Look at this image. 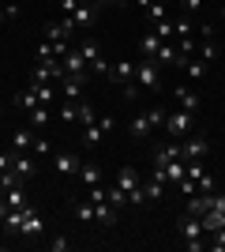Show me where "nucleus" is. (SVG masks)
<instances>
[{
    "instance_id": "nucleus-1",
    "label": "nucleus",
    "mask_w": 225,
    "mask_h": 252,
    "mask_svg": "<svg viewBox=\"0 0 225 252\" xmlns=\"http://www.w3.org/2000/svg\"><path fill=\"white\" fill-rule=\"evenodd\" d=\"M176 230H180L184 245L192 252L203 249V219H195V215H188V211H180V219H176Z\"/></svg>"
},
{
    "instance_id": "nucleus-2",
    "label": "nucleus",
    "mask_w": 225,
    "mask_h": 252,
    "mask_svg": "<svg viewBox=\"0 0 225 252\" xmlns=\"http://www.w3.org/2000/svg\"><path fill=\"white\" fill-rule=\"evenodd\" d=\"M192 125H195V113H188V109H176V113H165V136L169 139H184L188 132H192Z\"/></svg>"
},
{
    "instance_id": "nucleus-3",
    "label": "nucleus",
    "mask_w": 225,
    "mask_h": 252,
    "mask_svg": "<svg viewBox=\"0 0 225 252\" xmlns=\"http://www.w3.org/2000/svg\"><path fill=\"white\" fill-rule=\"evenodd\" d=\"M135 83H139V91H158L161 87V64L158 61L135 64Z\"/></svg>"
},
{
    "instance_id": "nucleus-4",
    "label": "nucleus",
    "mask_w": 225,
    "mask_h": 252,
    "mask_svg": "<svg viewBox=\"0 0 225 252\" xmlns=\"http://www.w3.org/2000/svg\"><path fill=\"white\" fill-rule=\"evenodd\" d=\"M206 155H210V143H206V136H192V132H188V136L180 139V158H184V162H195V158L203 162Z\"/></svg>"
},
{
    "instance_id": "nucleus-5",
    "label": "nucleus",
    "mask_w": 225,
    "mask_h": 252,
    "mask_svg": "<svg viewBox=\"0 0 225 252\" xmlns=\"http://www.w3.org/2000/svg\"><path fill=\"white\" fill-rule=\"evenodd\" d=\"M79 53H83V61H86V68H90V72H98V75L109 72V61L101 57V45H98L94 38H86V42L79 45Z\"/></svg>"
},
{
    "instance_id": "nucleus-6",
    "label": "nucleus",
    "mask_w": 225,
    "mask_h": 252,
    "mask_svg": "<svg viewBox=\"0 0 225 252\" xmlns=\"http://www.w3.org/2000/svg\"><path fill=\"white\" fill-rule=\"evenodd\" d=\"M113 125H117L113 117H98L94 125H86V128H83V143H86V147H98V143H101V139L113 132Z\"/></svg>"
},
{
    "instance_id": "nucleus-7",
    "label": "nucleus",
    "mask_w": 225,
    "mask_h": 252,
    "mask_svg": "<svg viewBox=\"0 0 225 252\" xmlns=\"http://www.w3.org/2000/svg\"><path fill=\"white\" fill-rule=\"evenodd\" d=\"M105 79H109V83H117V91H124V87L135 83V64H131V61H117L105 72Z\"/></svg>"
},
{
    "instance_id": "nucleus-8",
    "label": "nucleus",
    "mask_w": 225,
    "mask_h": 252,
    "mask_svg": "<svg viewBox=\"0 0 225 252\" xmlns=\"http://www.w3.org/2000/svg\"><path fill=\"white\" fill-rule=\"evenodd\" d=\"M53 166L60 177H79V166H83V158L75 155V151H60V155L53 158Z\"/></svg>"
},
{
    "instance_id": "nucleus-9",
    "label": "nucleus",
    "mask_w": 225,
    "mask_h": 252,
    "mask_svg": "<svg viewBox=\"0 0 225 252\" xmlns=\"http://www.w3.org/2000/svg\"><path fill=\"white\" fill-rule=\"evenodd\" d=\"M173 98H176V102H180V109H188V113H199V109H203V98L195 94V91H192L188 83L173 87Z\"/></svg>"
},
{
    "instance_id": "nucleus-10",
    "label": "nucleus",
    "mask_w": 225,
    "mask_h": 252,
    "mask_svg": "<svg viewBox=\"0 0 225 252\" xmlns=\"http://www.w3.org/2000/svg\"><path fill=\"white\" fill-rule=\"evenodd\" d=\"M11 169H15V173H19L23 181L38 177V162H34V155H30V151H19V155H11Z\"/></svg>"
},
{
    "instance_id": "nucleus-11",
    "label": "nucleus",
    "mask_w": 225,
    "mask_h": 252,
    "mask_svg": "<svg viewBox=\"0 0 225 252\" xmlns=\"http://www.w3.org/2000/svg\"><path fill=\"white\" fill-rule=\"evenodd\" d=\"M45 222H42V211H34L30 203L23 207V237H42Z\"/></svg>"
},
{
    "instance_id": "nucleus-12",
    "label": "nucleus",
    "mask_w": 225,
    "mask_h": 252,
    "mask_svg": "<svg viewBox=\"0 0 225 252\" xmlns=\"http://www.w3.org/2000/svg\"><path fill=\"white\" fill-rule=\"evenodd\" d=\"M165 185H169V181H165V173L154 166V173L143 181V196H147V200H161V196H165Z\"/></svg>"
},
{
    "instance_id": "nucleus-13",
    "label": "nucleus",
    "mask_w": 225,
    "mask_h": 252,
    "mask_svg": "<svg viewBox=\"0 0 225 252\" xmlns=\"http://www.w3.org/2000/svg\"><path fill=\"white\" fill-rule=\"evenodd\" d=\"M60 68H64V75H86L90 68H86V61H83V53L79 49H72L68 57H60Z\"/></svg>"
},
{
    "instance_id": "nucleus-14",
    "label": "nucleus",
    "mask_w": 225,
    "mask_h": 252,
    "mask_svg": "<svg viewBox=\"0 0 225 252\" xmlns=\"http://www.w3.org/2000/svg\"><path fill=\"white\" fill-rule=\"evenodd\" d=\"M150 132H154V125L147 121V113H139V117H131V121H128V136L135 139V143L150 139Z\"/></svg>"
},
{
    "instance_id": "nucleus-15",
    "label": "nucleus",
    "mask_w": 225,
    "mask_h": 252,
    "mask_svg": "<svg viewBox=\"0 0 225 252\" xmlns=\"http://www.w3.org/2000/svg\"><path fill=\"white\" fill-rule=\"evenodd\" d=\"M72 19H75V27H83V31H90L98 23V4H79V8L72 11Z\"/></svg>"
},
{
    "instance_id": "nucleus-16",
    "label": "nucleus",
    "mask_w": 225,
    "mask_h": 252,
    "mask_svg": "<svg viewBox=\"0 0 225 252\" xmlns=\"http://www.w3.org/2000/svg\"><path fill=\"white\" fill-rule=\"evenodd\" d=\"M94 222H98V226H105V230H113V226H117V207H113L109 200L94 203Z\"/></svg>"
},
{
    "instance_id": "nucleus-17",
    "label": "nucleus",
    "mask_w": 225,
    "mask_h": 252,
    "mask_svg": "<svg viewBox=\"0 0 225 252\" xmlns=\"http://www.w3.org/2000/svg\"><path fill=\"white\" fill-rule=\"evenodd\" d=\"M158 49H161V38L154 31H147L139 38V53H143V61H158Z\"/></svg>"
},
{
    "instance_id": "nucleus-18",
    "label": "nucleus",
    "mask_w": 225,
    "mask_h": 252,
    "mask_svg": "<svg viewBox=\"0 0 225 252\" xmlns=\"http://www.w3.org/2000/svg\"><path fill=\"white\" fill-rule=\"evenodd\" d=\"M184 211H188V215H195V219H203L206 211H210V196H203V192H192V196H188V203H184Z\"/></svg>"
},
{
    "instance_id": "nucleus-19",
    "label": "nucleus",
    "mask_w": 225,
    "mask_h": 252,
    "mask_svg": "<svg viewBox=\"0 0 225 252\" xmlns=\"http://www.w3.org/2000/svg\"><path fill=\"white\" fill-rule=\"evenodd\" d=\"M83 87H86V75H64V79H60V94L64 98H79Z\"/></svg>"
},
{
    "instance_id": "nucleus-20",
    "label": "nucleus",
    "mask_w": 225,
    "mask_h": 252,
    "mask_svg": "<svg viewBox=\"0 0 225 252\" xmlns=\"http://www.w3.org/2000/svg\"><path fill=\"white\" fill-rule=\"evenodd\" d=\"M192 31H195V15H188V11H176V15H173V34H176V38H188Z\"/></svg>"
},
{
    "instance_id": "nucleus-21",
    "label": "nucleus",
    "mask_w": 225,
    "mask_h": 252,
    "mask_svg": "<svg viewBox=\"0 0 225 252\" xmlns=\"http://www.w3.org/2000/svg\"><path fill=\"white\" fill-rule=\"evenodd\" d=\"M4 203H8L11 211H23V207H26V189H23V181H19V185H11V189L4 192Z\"/></svg>"
},
{
    "instance_id": "nucleus-22",
    "label": "nucleus",
    "mask_w": 225,
    "mask_h": 252,
    "mask_svg": "<svg viewBox=\"0 0 225 252\" xmlns=\"http://www.w3.org/2000/svg\"><path fill=\"white\" fill-rule=\"evenodd\" d=\"M79 181H83L86 189H90V185H101V166H98V162H83V166H79Z\"/></svg>"
},
{
    "instance_id": "nucleus-23",
    "label": "nucleus",
    "mask_w": 225,
    "mask_h": 252,
    "mask_svg": "<svg viewBox=\"0 0 225 252\" xmlns=\"http://www.w3.org/2000/svg\"><path fill=\"white\" fill-rule=\"evenodd\" d=\"M34 139H38V136H34L30 128H15V132H11V147H15V151H30Z\"/></svg>"
},
{
    "instance_id": "nucleus-24",
    "label": "nucleus",
    "mask_w": 225,
    "mask_h": 252,
    "mask_svg": "<svg viewBox=\"0 0 225 252\" xmlns=\"http://www.w3.org/2000/svg\"><path fill=\"white\" fill-rule=\"evenodd\" d=\"M113 181H117V185H120L124 192H131V189H139V185H143V181H139V173H135L131 166H124V169H120V173H117Z\"/></svg>"
},
{
    "instance_id": "nucleus-25",
    "label": "nucleus",
    "mask_w": 225,
    "mask_h": 252,
    "mask_svg": "<svg viewBox=\"0 0 225 252\" xmlns=\"http://www.w3.org/2000/svg\"><path fill=\"white\" fill-rule=\"evenodd\" d=\"M222 226H225V211H214V207H210V211L203 215V233H214V230H222Z\"/></svg>"
},
{
    "instance_id": "nucleus-26",
    "label": "nucleus",
    "mask_w": 225,
    "mask_h": 252,
    "mask_svg": "<svg viewBox=\"0 0 225 252\" xmlns=\"http://www.w3.org/2000/svg\"><path fill=\"white\" fill-rule=\"evenodd\" d=\"M26 121H30V128H45V125H49V105H34V109H26Z\"/></svg>"
},
{
    "instance_id": "nucleus-27",
    "label": "nucleus",
    "mask_w": 225,
    "mask_h": 252,
    "mask_svg": "<svg viewBox=\"0 0 225 252\" xmlns=\"http://www.w3.org/2000/svg\"><path fill=\"white\" fill-rule=\"evenodd\" d=\"M105 200L109 203H113V207H128V192H124V189H120V185H117V181H113V185H109V189H105Z\"/></svg>"
},
{
    "instance_id": "nucleus-28",
    "label": "nucleus",
    "mask_w": 225,
    "mask_h": 252,
    "mask_svg": "<svg viewBox=\"0 0 225 252\" xmlns=\"http://www.w3.org/2000/svg\"><path fill=\"white\" fill-rule=\"evenodd\" d=\"M56 113H60V121H79V98H64Z\"/></svg>"
},
{
    "instance_id": "nucleus-29",
    "label": "nucleus",
    "mask_w": 225,
    "mask_h": 252,
    "mask_svg": "<svg viewBox=\"0 0 225 252\" xmlns=\"http://www.w3.org/2000/svg\"><path fill=\"white\" fill-rule=\"evenodd\" d=\"M15 105L26 113V109H34V105H42V102H38V94H34V87H26V91H19V94H15Z\"/></svg>"
},
{
    "instance_id": "nucleus-30",
    "label": "nucleus",
    "mask_w": 225,
    "mask_h": 252,
    "mask_svg": "<svg viewBox=\"0 0 225 252\" xmlns=\"http://www.w3.org/2000/svg\"><path fill=\"white\" fill-rule=\"evenodd\" d=\"M75 219H79V222H94V203L79 200V203H75Z\"/></svg>"
},
{
    "instance_id": "nucleus-31",
    "label": "nucleus",
    "mask_w": 225,
    "mask_h": 252,
    "mask_svg": "<svg viewBox=\"0 0 225 252\" xmlns=\"http://www.w3.org/2000/svg\"><path fill=\"white\" fill-rule=\"evenodd\" d=\"M184 72L192 75V79H203V75L210 72V64H206V61H188V64H184Z\"/></svg>"
},
{
    "instance_id": "nucleus-32",
    "label": "nucleus",
    "mask_w": 225,
    "mask_h": 252,
    "mask_svg": "<svg viewBox=\"0 0 225 252\" xmlns=\"http://www.w3.org/2000/svg\"><path fill=\"white\" fill-rule=\"evenodd\" d=\"M34 94H38V102L42 105H53V83H30Z\"/></svg>"
},
{
    "instance_id": "nucleus-33",
    "label": "nucleus",
    "mask_w": 225,
    "mask_h": 252,
    "mask_svg": "<svg viewBox=\"0 0 225 252\" xmlns=\"http://www.w3.org/2000/svg\"><path fill=\"white\" fill-rule=\"evenodd\" d=\"M4 226H8L11 233H23V211H11V207H8V215H4Z\"/></svg>"
},
{
    "instance_id": "nucleus-34",
    "label": "nucleus",
    "mask_w": 225,
    "mask_h": 252,
    "mask_svg": "<svg viewBox=\"0 0 225 252\" xmlns=\"http://www.w3.org/2000/svg\"><path fill=\"white\" fill-rule=\"evenodd\" d=\"M214 189H218V185H214V177H210V173H199V177H195V192H203V196H210Z\"/></svg>"
},
{
    "instance_id": "nucleus-35",
    "label": "nucleus",
    "mask_w": 225,
    "mask_h": 252,
    "mask_svg": "<svg viewBox=\"0 0 225 252\" xmlns=\"http://www.w3.org/2000/svg\"><path fill=\"white\" fill-rule=\"evenodd\" d=\"M158 64H176V49H173V42H161V49H158Z\"/></svg>"
},
{
    "instance_id": "nucleus-36",
    "label": "nucleus",
    "mask_w": 225,
    "mask_h": 252,
    "mask_svg": "<svg viewBox=\"0 0 225 252\" xmlns=\"http://www.w3.org/2000/svg\"><path fill=\"white\" fill-rule=\"evenodd\" d=\"M150 31L158 34L161 42H169V38H173V19H161V23H154V27H150Z\"/></svg>"
},
{
    "instance_id": "nucleus-37",
    "label": "nucleus",
    "mask_w": 225,
    "mask_h": 252,
    "mask_svg": "<svg viewBox=\"0 0 225 252\" xmlns=\"http://www.w3.org/2000/svg\"><path fill=\"white\" fill-rule=\"evenodd\" d=\"M214 57H218V42H214V38H203V53H199V61L210 64Z\"/></svg>"
},
{
    "instance_id": "nucleus-38",
    "label": "nucleus",
    "mask_w": 225,
    "mask_h": 252,
    "mask_svg": "<svg viewBox=\"0 0 225 252\" xmlns=\"http://www.w3.org/2000/svg\"><path fill=\"white\" fill-rule=\"evenodd\" d=\"M147 121L154 128H161V125H165V109H161V105H150V109H147Z\"/></svg>"
},
{
    "instance_id": "nucleus-39",
    "label": "nucleus",
    "mask_w": 225,
    "mask_h": 252,
    "mask_svg": "<svg viewBox=\"0 0 225 252\" xmlns=\"http://www.w3.org/2000/svg\"><path fill=\"white\" fill-rule=\"evenodd\" d=\"M38 61H56V53H53V42H42V45H38Z\"/></svg>"
},
{
    "instance_id": "nucleus-40",
    "label": "nucleus",
    "mask_w": 225,
    "mask_h": 252,
    "mask_svg": "<svg viewBox=\"0 0 225 252\" xmlns=\"http://www.w3.org/2000/svg\"><path fill=\"white\" fill-rule=\"evenodd\" d=\"M49 151H53V147H49V139L38 136V139H34V147H30V155H49Z\"/></svg>"
},
{
    "instance_id": "nucleus-41",
    "label": "nucleus",
    "mask_w": 225,
    "mask_h": 252,
    "mask_svg": "<svg viewBox=\"0 0 225 252\" xmlns=\"http://www.w3.org/2000/svg\"><path fill=\"white\" fill-rule=\"evenodd\" d=\"M210 249H225V226L210 233Z\"/></svg>"
},
{
    "instance_id": "nucleus-42",
    "label": "nucleus",
    "mask_w": 225,
    "mask_h": 252,
    "mask_svg": "<svg viewBox=\"0 0 225 252\" xmlns=\"http://www.w3.org/2000/svg\"><path fill=\"white\" fill-rule=\"evenodd\" d=\"M199 8H203V0H180V11H188V15H195Z\"/></svg>"
},
{
    "instance_id": "nucleus-43",
    "label": "nucleus",
    "mask_w": 225,
    "mask_h": 252,
    "mask_svg": "<svg viewBox=\"0 0 225 252\" xmlns=\"http://www.w3.org/2000/svg\"><path fill=\"white\" fill-rule=\"evenodd\" d=\"M15 15H19V8H15V4H8V8H0V23H11Z\"/></svg>"
},
{
    "instance_id": "nucleus-44",
    "label": "nucleus",
    "mask_w": 225,
    "mask_h": 252,
    "mask_svg": "<svg viewBox=\"0 0 225 252\" xmlns=\"http://www.w3.org/2000/svg\"><path fill=\"white\" fill-rule=\"evenodd\" d=\"M79 4H83V0H60V11H64V15H72Z\"/></svg>"
},
{
    "instance_id": "nucleus-45",
    "label": "nucleus",
    "mask_w": 225,
    "mask_h": 252,
    "mask_svg": "<svg viewBox=\"0 0 225 252\" xmlns=\"http://www.w3.org/2000/svg\"><path fill=\"white\" fill-rule=\"evenodd\" d=\"M53 249L56 252H68V249H72V241H68V237H53Z\"/></svg>"
},
{
    "instance_id": "nucleus-46",
    "label": "nucleus",
    "mask_w": 225,
    "mask_h": 252,
    "mask_svg": "<svg viewBox=\"0 0 225 252\" xmlns=\"http://www.w3.org/2000/svg\"><path fill=\"white\" fill-rule=\"evenodd\" d=\"M180 192H184V196H192V192H195V181L184 177V181H180Z\"/></svg>"
},
{
    "instance_id": "nucleus-47",
    "label": "nucleus",
    "mask_w": 225,
    "mask_h": 252,
    "mask_svg": "<svg viewBox=\"0 0 225 252\" xmlns=\"http://www.w3.org/2000/svg\"><path fill=\"white\" fill-rule=\"evenodd\" d=\"M0 169H11V155H0Z\"/></svg>"
},
{
    "instance_id": "nucleus-48",
    "label": "nucleus",
    "mask_w": 225,
    "mask_h": 252,
    "mask_svg": "<svg viewBox=\"0 0 225 252\" xmlns=\"http://www.w3.org/2000/svg\"><path fill=\"white\" fill-rule=\"evenodd\" d=\"M135 4H139V8H143V11H147V8H150V0H135Z\"/></svg>"
},
{
    "instance_id": "nucleus-49",
    "label": "nucleus",
    "mask_w": 225,
    "mask_h": 252,
    "mask_svg": "<svg viewBox=\"0 0 225 252\" xmlns=\"http://www.w3.org/2000/svg\"><path fill=\"white\" fill-rule=\"evenodd\" d=\"M98 4H124V0H98Z\"/></svg>"
},
{
    "instance_id": "nucleus-50",
    "label": "nucleus",
    "mask_w": 225,
    "mask_h": 252,
    "mask_svg": "<svg viewBox=\"0 0 225 252\" xmlns=\"http://www.w3.org/2000/svg\"><path fill=\"white\" fill-rule=\"evenodd\" d=\"M83 4H98V0H83Z\"/></svg>"
},
{
    "instance_id": "nucleus-51",
    "label": "nucleus",
    "mask_w": 225,
    "mask_h": 252,
    "mask_svg": "<svg viewBox=\"0 0 225 252\" xmlns=\"http://www.w3.org/2000/svg\"><path fill=\"white\" fill-rule=\"evenodd\" d=\"M0 117H4V105H0Z\"/></svg>"
},
{
    "instance_id": "nucleus-52",
    "label": "nucleus",
    "mask_w": 225,
    "mask_h": 252,
    "mask_svg": "<svg viewBox=\"0 0 225 252\" xmlns=\"http://www.w3.org/2000/svg\"><path fill=\"white\" fill-rule=\"evenodd\" d=\"M222 19H225V8H222Z\"/></svg>"
},
{
    "instance_id": "nucleus-53",
    "label": "nucleus",
    "mask_w": 225,
    "mask_h": 252,
    "mask_svg": "<svg viewBox=\"0 0 225 252\" xmlns=\"http://www.w3.org/2000/svg\"><path fill=\"white\" fill-rule=\"evenodd\" d=\"M165 4H169V0H165Z\"/></svg>"
}]
</instances>
